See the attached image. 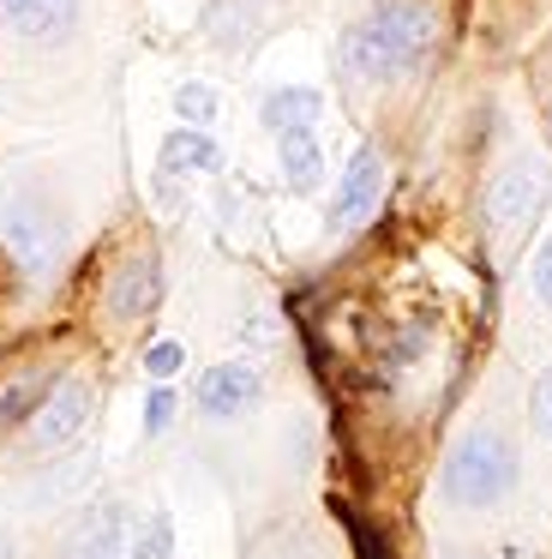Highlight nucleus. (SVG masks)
<instances>
[{
    "mask_svg": "<svg viewBox=\"0 0 552 559\" xmlns=\"http://www.w3.org/2000/svg\"><path fill=\"white\" fill-rule=\"evenodd\" d=\"M276 169H283V187L295 199L324 193V145H319V127H288L276 133Z\"/></svg>",
    "mask_w": 552,
    "mask_h": 559,
    "instance_id": "nucleus-12",
    "label": "nucleus"
},
{
    "mask_svg": "<svg viewBox=\"0 0 552 559\" xmlns=\"http://www.w3.org/2000/svg\"><path fill=\"white\" fill-rule=\"evenodd\" d=\"M540 121H547V139H552V67H547V79H540Z\"/></svg>",
    "mask_w": 552,
    "mask_h": 559,
    "instance_id": "nucleus-22",
    "label": "nucleus"
},
{
    "mask_svg": "<svg viewBox=\"0 0 552 559\" xmlns=\"http://www.w3.org/2000/svg\"><path fill=\"white\" fill-rule=\"evenodd\" d=\"M223 169V145L211 127H168L156 145V181H192V175Z\"/></svg>",
    "mask_w": 552,
    "mask_h": 559,
    "instance_id": "nucleus-10",
    "label": "nucleus"
},
{
    "mask_svg": "<svg viewBox=\"0 0 552 559\" xmlns=\"http://www.w3.org/2000/svg\"><path fill=\"white\" fill-rule=\"evenodd\" d=\"M180 367H187V349H180L175 337H156L151 349H144V373L151 379H175Z\"/></svg>",
    "mask_w": 552,
    "mask_h": 559,
    "instance_id": "nucleus-19",
    "label": "nucleus"
},
{
    "mask_svg": "<svg viewBox=\"0 0 552 559\" xmlns=\"http://www.w3.org/2000/svg\"><path fill=\"white\" fill-rule=\"evenodd\" d=\"M271 13H276V0H211L199 25L216 49H247V43L271 25Z\"/></svg>",
    "mask_w": 552,
    "mask_h": 559,
    "instance_id": "nucleus-13",
    "label": "nucleus"
},
{
    "mask_svg": "<svg viewBox=\"0 0 552 559\" xmlns=\"http://www.w3.org/2000/svg\"><path fill=\"white\" fill-rule=\"evenodd\" d=\"M163 289L168 283H163V259H156V247H132L103 283V313L115 319V325H139V319H151L156 307H163Z\"/></svg>",
    "mask_w": 552,
    "mask_h": 559,
    "instance_id": "nucleus-7",
    "label": "nucleus"
},
{
    "mask_svg": "<svg viewBox=\"0 0 552 559\" xmlns=\"http://www.w3.org/2000/svg\"><path fill=\"white\" fill-rule=\"evenodd\" d=\"M120 547H127V518H120L115 499H103V506H84L72 518L60 559H120Z\"/></svg>",
    "mask_w": 552,
    "mask_h": 559,
    "instance_id": "nucleus-11",
    "label": "nucleus"
},
{
    "mask_svg": "<svg viewBox=\"0 0 552 559\" xmlns=\"http://www.w3.org/2000/svg\"><path fill=\"white\" fill-rule=\"evenodd\" d=\"M516 475H523V457L516 445L499 433V427H468V433L451 439L439 469V493L444 506L456 511H492L516 493Z\"/></svg>",
    "mask_w": 552,
    "mask_h": 559,
    "instance_id": "nucleus-2",
    "label": "nucleus"
},
{
    "mask_svg": "<svg viewBox=\"0 0 552 559\" xmlns=\"http://www.w3.org/2000/svg\"><path fill=\"white\" fill-rule=\"evenodd\" d=\"M528 421H535V433L552 445V367L535 379V391H528Z\"/></svg>",
    "mask_w": 552,
    "mask_h": 559,
    "instance_id": "nucleus-21",
    "label": "nucleus"
},
{
    "mask_svg": "<svg viewBox=\"0 0 552 559\" xmlns=\"http://www.w3.org/2000/svg\"><path fill=\"white\" fill-rule=\"evenodd\" d=\"M175 121L180 127H211L216 121V91L199 85V79H187V85L175 91Z\"/></svg>",
    "mask_w": 552,
    "mask_h": 559,
    "instance_id": "nucleus-17",
    "label": "nucleus"
},
{
    "mask_svg": "<svg viewBox=\"0 0 552 559\" xmlns=\"http://www.w3.org/2000/svg\"><path fill=\"white\" fill-rule=\"evenodd\" d=\"M55 367L48 361H24V367H12L7 379H0V433H12V427H24L36 415V403L55 391Z\"/></svg>",
    "mask_w": 552,
    "mask_h": 559,
    "instance_id": "nucleus-14",
    "label": "nucleus"
},
{
    "mask_svg": "<svg viewBox=\"0 0 552 559\" xmlns=\"http://www.w3.org/2000/svg\"><path fill=\"white\" fill-rule=\"evenodd\" d=\"M91 409H96V385L84 373H60L55 391L36 403V415L24 421V451L48 457V451H67L72 439L91 427Z\"/></svg>",
    "mask_w": 552,
    "mask_h": 559,
    "instance_id": "nucleus-6",
    "label": "nucleus"
},
{
    "mask_svg": "<svg viewBox=\"0 0 552 559\" xmlns=\"http://www.w3.org/2000/svg\"><path fill=\"white\" fill-rule=\"evenodd\" d=\"M84 25V0H0V37L19 49H60Z\"/></svg>",
    "mask_w": 552,
    "mask_h": 559,
    "instance_id": "nucleus-8",
    "label": "nucleus"
},
{
    "mask_svg": "<svg viewBox=\"0 0 552 559\" xmlns=\"http://www.w3.org/2000/svg\"><path fill=\"white\" fill-rule=\"evenodd\" d=\"M384 193H391V163H384V151L372 145V139H360V145L348 151V163H343V175H336V187H331L324 229H331L336 241L360 235L372 217H379Z\"/></svg>",
    "mask_w": 552,
    "mask_h": 559,
    "instance_id": "nucleus-5",
    "label": "nucleus"
},
{
    "mask_svg": "<svg viewBox=\"0 0 552 559\" xmlns=\"http://www.w3.org/2000/svg\"><path fill=\"white\" fill-rule=\"evenodd\" d=\"M259 397H264V379H259V367H252V361H216V367H204L199 391H192L199 415H211V421H235V415H247Z\"/></svg>",
    "mask_w": 552,
    "mask_h": 559,
    "instance_id": "nucleus-9",
    "label": "nucleus"
},
{
    "mask_svg": "<svg viewBox=\"0 0 552 559\" xmlns=\"http://www.w3.org/2000/svg\"><path fill=\"white\" fill-rule=\"evenodd\" d=\"M444 49L439 0H367L336 37V73L360 91L415 85Z\"/></svg>",
    "mask_w": 552,
    "mask_h": 559,
    "instance_id": "nucleus-1",
    "label": "nucleus"
},
{
    "mask_svg": "<svg viewBox=\"0 0 552 559\" xmlns=\"http://www.w3.org/2000/svg\"><path fill=\"white\" fill-rule=\"evenodd\" d=\"M552 193V175L540 157H528V151H516L511 163H499L487 181V199H480V211H487V229L499 247H511L516 235L528 229V223L540 217V205H547Z\"/></svg>",
    "mask_w": 552,
    "mask_h": 559,
    "instance_id": "nucleus-4",
    "label": "nucleus"
},
{
    "mask_svg": "<svg viewBox=\"0 0 552 559\" xmlns=\"http://www.w3.org/2000/svg\"><path fill=\"white\" fill-rule=\"evenodd\" d=\"M175 409H180V391L168 385V379H151V391H144V433H168L175 427Z\"/></svg>",
    "mask_w": 552,
    "mask_h": 559,
    "instance_id": "nucleus-18",
    "label": "nucleus"
},
{
    "mask_svg": "<svg viewBox=\"0 0 552 559\" xmlns=\"http://www.w3.org/2000/svg\"><path fill=\"white\" fill-rule=\"evenodd\" d=\"M528 289H535V301L552 313V235H540L535 259H528Z\"/></svg>",
    "mask_w": 552,
    "mask_h": 559,
    "instance_id": "nucleus-20",
    "label": "nucleus"
},
{
    "mask_svg": "<svg viewBox=\"0 0 552 559\" xmlns=\"http://www.w3.org/2000/svg\"><path fill=\"white\" fill-rule=\"evenodd\" d=\"M0 247H7L12 271L19 277H48L67 253V217L43 187H12L7 205H0Z\"/></svg>",
    "mask_w": 552,
    "mask_h": 559,
    "instance_id": "nucleus-3",
    "label": "nucleus"
},
{
    "mask_svg": "<svg viewBox=\"0 0 552 559\" xmlns=\"http://www.w3.org/2000/svg\"><path fill=\"white\" fill-rule=\"evenodd\" d=\"M132 559H175V518L168 511H151L132 535Z\"/></svg>",
    "mask_w": 552,
    "mask_h": 559,
    "instance_id": "nucleus-16",
    "label": "nucleus"
},
{
    "mask_svg": "<svg viewBox=\"0 0 552 559\" xmlns=\"http://www.w3.org/2000/svg\"><path fill=\"white\" fill-rule=\"evenodd\" d=\"M319 115H324V91L312 85H276L259 97V127L271 139L288 133V127H319Z\"/></svg>",
    "mask_w": 552,
    "mask_h": 559,
    "instance_id": "nucleus-15",
    "label": "nucleus"
}]
</instances>
